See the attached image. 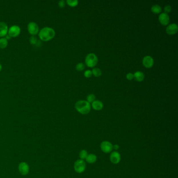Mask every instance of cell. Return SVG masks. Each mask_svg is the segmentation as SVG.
<instances>
[{
  "label": "cell",
  "instance_id": "obj_1",
  "mask_svg": "<svg viewBox=\"0 0 178 178\" xmlns=\"http://www.w3.org/2000/svg\"><path fill=\"white\" fill-rule=\"evenodd\" d=\"M55 33L53 28L49 27L42 28L39 33L40 39L43 41H48L53 39L55 36Z\"/></svg>",
  "mask_w": 178,
  "mask_h": 178
},
{
  "label": "cell",
  "instance_id": "obj_2",
  "mask_svg": "<svg viewBox=\"0 0 178 178\" xmlns=\"http://www.w3.org/2000/svg\"><path fill=\"white\" fill-rule=\"evenodd\" d=\"M75 108L77 111L82 115H87L91 110V105L86 100H79L76 102Z\"/></svg>",
  "mask_w": 178,
  "mask_h": 178
},
{
  "label": "cell",
  "instance_id": "obj_3",
  "mask_svg": "<svg viewBox=\"0 0 178 178\" xmlns=\"http://www.w3.org/2000/svg\"><path fill=\"white\" fill-rule=\"evenodd\" d=\"M98 57L96 55L93 53H89L85 58V63L89 67H94L98 63Z\"/></svg>",
  "mask_w": 178,
  "mask_h": 178
},
{
  "label": "cell",
  "instance_id": "obj_4",
  "mask_svg": "<svg viewBox=\"0 0 178 178\" xmlns=\"http://www.w3.org/2000/svg\"><path fill=\"white\" fill-rule=\"evenodd\" d=\"M86 168V165L84 160L82 159L77 160L74 165V169L76 173H82L84 172Z\"/></svg>",
  "mask_w": 178,
  "mask_h": 178
},
{
  "label": "cell",
  "instance_id": "obj_5",
  "mask_svg": "<svg viewBox=\"0 0 178 178\" xmlns=\"http://www.w3.org/2000/svg\"><path fill=\"white\" fill-rule=\"evenodd\" d=\"M100 149L103 153L105 154H108L111 153L113 150V145L110 142L105 141L101 143Z\"/></svg>",
  "mask_w": 178,
  "mask_h": 178
},
{
  "label": "cell",
  "instance_id": "obj_6",
  "mask_svg": "<svg viewBox=\"0 0 178 178\" xmlns=\"http://www.w3.org/2000/svg\"><path fill=\"white\" fill-rule=\"evenodd\" d=\"M21 28L17 25H13L8 30V35L11 37L18 36L21 33Z\"/></svg>",
  "mask_w": 178,
  "mask_h": 178
},
{
  "label": "cell",
  "instance_id": "obj_7",
  "mask_svg": "<svg viewBox=\"0 0 178 178\" xmlns=\"http://www.w3.org/2000/svg\"><path fill=\"white\" fill-rule=\"evenodd\" d=\"M28 30L30 34L34 36L38 33L39 27L36 23L31 21L28 24Z\"/></svg>",
  "mask_w": 178,
  "mask_h": 178
},
{
  "label": "cell",
  "instance_id": "obj_8",
  "mask_svg": "<svg viewBox=\"0 0 178 178\" xmlns=\"http://www.w3.org/2000/svg\"><path fill=\"white\" fill-rule=\"evenodd\" d=\"M121 155L117 151H114L112 152L110 155V161L112 163L115 165L119 163L121 161Z\"/></svg>",
  "mask_w": 178,
  "mask_h": 178
},
{
  "label": "cell",
  "instance_id": "obj_9",
  "mask_svg": "<svg viewBox=\"0 0 178 178\" xmlns=\"http://www.w3.org/2000/svg\"><path fill=\"white\" fill-rule=\"evenodd\" d=\"M142 63H143V65L146 68L150 69L151 67H152L154 65V59L151 56L147 55L143 58V61H142Z\"/></svg>",
  "mask_w": 178,
  "mask_h": 178
},
{
  "label": "cell",
  "instance_id": "obj_10",
  "mask_svg": "<svg viewBox=\"0 0 178 178\" xmlns=\"http://www.w3.org/2000/svg\"><path fill=\"white\" fill-rule=\"evenodd\" d=\"M158 20L162 25L167 26L169 24L170 17L168 14H166L165 13H161L159 16Z\"/></svg>",
  "mask_w": 178,
  "mask_h": 178
},
{
  "label": "cell",
  "instance_id": "obj_11",
  "mask_svg": "<svg viewBox=\"0 0 178 178\" xmlns=\"http://www.w3.org/2000/svg\"><path fill=\"white\" fill-rule=\"evenodd\" d=\"M19 171L22 175H27L29 171V167L25 162H22L18 166Z\"/></svg>",
  "mask_w": 178,
  "mask_h": 178
},
{
  "label": "cell",
  "instance_id": "obj_12",
  "mask_svg": "<svg viewBox=\"0 0 178 178\" xmlns=\"http://www.w3.org/2000/svg\"><path fill=\"white\" fill-rule=\"evenodd\" d=\"M166 33L169 35H173L177 33L178 31V25L176 24H171L168 25L166 28Z\"/></svg>",
  "mask_w": 178,
  "mask_h": 178
},
{
  "label": "cell",
  "instance_id": "obj_13",
  "mask_svg": "<svg viewBox=\"0 0 178 178\" xmlns=\"http://www.w3.org/2000/svg\"><path fill=\"white\" fill-rule=\"evenodd\" d=\"M8 26L5 23L0 22V37L5 36L8 33Z\"/></svg>",
  "mask_w": 178,
  "mask_h": 178
},
{
  "label": "cell",
  "instance_id": "obj_14",
  "mask_svg": "<svg viewBox=\"0 0 178 178\" xmlns=\"http://www.w3.org/2000/svg\"><path fill=\"white\" fill-rule=\"evenodd\" d=\"M91 107L94 110L96 111H100L103 109V104L100 100H95L94 102L92 103Z\"/></svg>",
  "mask_w": 178,
  "mask_h": 178
},
{
  "label": "cell",
  "instance_id": "obj_15",
  "mask_svg": "<svg viewBox=\"0 0 178 178\" xmlns=\"http://www.w3.org/2000/svg\"><path fill=\"white\" fill-rule=\"evenodd\" d=\"M134 79L138 81V82H142L145 78V75L141 71H136L134 73Z\"/></svg>",
  "mask_w": 178,
  "mask_h": 178
},
{
  "label": "cell",
  "instance_id": "obj_16",
  "mask_svg": "<svg viewBox=\"0 0 178 178\" xmlns=\"http://www.w3.org/2000/svg\"><path fill=\"white\" fill-rule=\"evenodd\" d=\"M85 160L88 163H94L96 162L97 157L96 155L95 154H88L87 157H86Z\"/></svg>",
  "mask_w": 178,
  "mask_h": 178
},
{
  "label": "cell",
  "instance_id": "obj_17",
  "mask_svg": "<svg viewBox=\"0 0 178 178\" xmlns=\"http://www.w3.org/2000/svg\"><path fill=\"white\" fill-rule=\"evenodd\" d=\"M161 7L158 4L154 5L151 7V11L154 14H159L161 12Z\"/></svg>",
  "mask_w": 178,
  "mask_h": 178
},
{
  "label": "cell",
  "instance_id": "obj_18",
  "mask_svg": "<svg viewBox=\"0 0 178 178\" xmlns=\"http://www.w3.org/2000/svg\"><path fill=\"white\" fill-rule=\"evenodd\" d=\"M88 155V154L87 151L85 149H83L80 151L79 153V157L80 159L84 160L86 159V157H87Z\"/></svg>",
  "mask_w": 178,
  "mask_h": 178
},
{
  "label": "cell",
  "instance_id": "obj_19",
  "mask_svg": "<svg viewBox=\"0 0 178 178\" xmlns=\"http://www.w3.org/2000/svg\"><path fill=\"white\" fill-rule=\"evenodd\" d=\"M91 71H92L93 74L96 77H100L102 74V72H101V69L99 68H97V67H95Z\"/></svg>",
  "mask_w": 178,
  "mask_h": 178
},
{
  "label": "cell",
  "instance_id": "obj_20",
  "mask_svg": "<svg viewBox=\"0 0 178 178\" xmlns=\"http://www.w3.org/2000/svg\"><path fill=\"white\" fill-rule=\"evenodd\" d=\"M29 41H30V43H31L32 45H36L37 46L39 45V44H40V41L37 39L36 37L35 36L30 37L29 38Z\"/></svg>",
  "mask_w": 178,
  "mask_h": 178
},
{
  "label": "cell",
  "instance_id": "obj_21",
  "mask_svg": "<svg viewBox=\"0 0 178 178\" xmlns=\"http://www.w3.org/2000/svg\"><path fill=\"white\" fill-rule=\"evenodd\" d=\"M7 44V40L5 38H0V48L4 49L6 48Z\"/></svg>",
  "mask_w": 178,
  "mask_h": 178
},
{
  "label": "cell",
  "instance_id": "obj_22",
  "mask_svg": "<svg viewBox=\"0 0 178 178\" xmlns=\"http://www.w3.org/2000/svg\"><path fill=\"white\" fill-rule=\"evenodd\" d=\"M67 3L69 6L75 7L78 5L79 1L77 0H67Z\"/></svg>",
  "mask_w": 178,
  "mask_h": 178
},
{
  "label": "cell",
  "instance_id": "obj_23",
  "mask_svg": "<svg viewBox=\"0 0 178 178\" xmlns=\"http://www.w3.org/2000/svg\"><path fill=\"white\" fill-rule=\"evenodd\" d=\"M95 99H96V97L94 94H89L87 96V101L89 103H93Z\"/></svg>",
  "mask_w": 178,
  "mask_h": 178
},
{
  "label": "cell",
  "instance_id": "obj_24",
  "mask_svg": "<svg viewBox=\"0 0 178 178\" xmlns=\"http://www.w3.org/2000/svg\"><path fill=\"white\" fill-rule=\"evenodd\" d=\"M85 69V65L82 63H79L76 65V69L78 71H82Z\"/></svg>",
  "mask_w": 178,
  "mask_h": 178
},
{
  "label": "cell",
  "instance_id": "obj_25",
  "mask_svg": "<svg viewBox=\"0 0 178 178\" xmlns=\"http://www.w3.org/2000/svg\"><path fill=\"white\" fill-rule=\"evenodd\" d=\"M84 75L85 77L86 78H89L91 77V76L93 75V73H92V71L91 70H86V71H85L84 73Z\"/></svg>",
  "mask_w": 178,
  "mask_h": 178
},
{
  "label": "cell",
  "instance_id": "obj_26",
  "mask_svg": "<svg viewBox=\"0 0 178 178\" xmlns=\"http://www.w3.org/2000/svg\"><path fill=\"white\" fill-rule=\"evenodd\" d=\"M171 10H172L171 6L169 5H167L164 7V11L166 14H168V13L170 12L171 11Z\"/></svg>",
  "mask_w": 178,
  "mask_h": 178
},
{
  "label": "cell",
  "instance_id": "obj_27",
  "mask_svg": "<svg viewBox=\"0 0 178 178\" xmlns=\"http://www.w3.org/2000/svg\"><path fill=\"white\" fill-rule=\"evenodd\" d=\"M126 78L127 79L129 80V81H131L134 79V74H132V73H129L128 74H127V75H126Z\"/></svg>",
  "mask_w": 178,
  "mask_h": 178
},
{
  "label": "cell",
  "instance_id": "obj_28",
  "mask_svg": "<svg viewBox=\"0 0 178 178\" xmlns=\"http://www.w3.org/2000/svg\"><path fill=\"white\" fill-rule=\"evenodd\" d=\"M58 5H59V6L61 8H63L65 7V1H63V0H61L59 2V3H58Z\"/></svg>",
  "mask_w": 178,
  "mask_h": 178
},
{
  "label": "cell",
  "instance_id": "obj_29",
  "mask_svg": "<svg viewBox=\"0 0 178 178\" xmlns=\"http://www.w3.org/2000/svg\"><path fill=\"white\" fill-rule=\"evenodd\" d=\"M119 148V146L117 144L113 145V149H115V151H117Z\"/></svg>",
  "mask_w": 178,
  "mask_h": 178
},
{
  "label": "cell",
  "instance_id": "obj_30",
  "mask_svg": "<svg viewBox=\"0 0 178 178\" xmlns=\"http://www.w3.org/2000/svg\"><path fill=\"white\" fill-rule=\"evenodd\" d=\"M5 38H6V39H9L11 38V37L9 36V35H6Z\"/></svg>",
  "mask_w": 178,
  "mask_h": 178
},
{
  "label": "cell",
  "instance_id": "obj_31",
  "mask_svg": "<svg viewBox=\"0 0 178 178\" xmlns=\"http://www.w3.org/2000/svg\"><path fill=\"white\" fill-rule=\"evenodd\" d=\"M1 69H2V65H1V64H0V71H1Z\"/></svg>",
  "mask_w": 178,
  "mask_h": 178
}]
</instances>
